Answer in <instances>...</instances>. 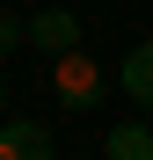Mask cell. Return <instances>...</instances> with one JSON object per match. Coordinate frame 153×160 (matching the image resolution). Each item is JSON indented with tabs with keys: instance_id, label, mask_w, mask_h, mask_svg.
<instances>
[{
	"instance_id": "6da1fadb",
	"label": "cell",
	"mask_w": 153,
	"mask_h": 160,
	"mask_svg": "<svg viewBox=\"0 0 153 160\" xmlns=\"http://www.w3.org/2000/svg\"><path fill=\"white\" fill-rule=\"evenodd\" d=\"M51 95H59L66 109H95V102H102V66L88 58L80 44H73V51H59V58H51Z\"/></svg>"
},
{
	"instance_id": "7a4b0ae2",
	"label": "cell",
	"mask_w": 153,
	"mask_h": 160,
	"mask_svg": "<svg viewBox=\"0 0 153 160\" xmlns=\"http://www.w3.org/2000/svg\"><path fill=\"white\" fill-rule=\"evenodd\" d=\"M29 44L44 51V58L73 51V44H80V15H73V8H44V15H29Z\"/></svg>"
},
{
	"instance_id": "3957f363",
	"label": "cell",
	"mask_w": 153,
	"mask_h": 160,
	"mask_svg": "<svg viewBox=\"0 0 153 160\" xmlns=\"http://www.w3.org/2000/svg\"><path fill=\"white\" fill-rule=\"evenodd\" d=\"M0 160H59V146H51L44 124L15 117V124H0Z\"/></svg>"
},
{
	"instance_id": "277c9868",
	"label": "cell",
	"mask_w": 153,
	"mask_h": 160,
	"mask_svg": "<svg viewBox=\"0 0 153 160\" xmlns=\"http://www.w3.org/2000/svg\"><path fill=\"white\" fill-rule=\"evenodd\" d=\"M117 80H124V95H131L139 109L153 117V37H146V44H131V51H124V66H117Z\"/></svg>"
},
{
	"instance_id": "5b68a950",
	"label": "cell",
	"mask_w": 153,
	"mask_h": 160,
	"mask_svg": "<svg viewBox=\"0 0 153 160\" xmlns=\"http://www.w3.org/2000/svg\"><path fill=\"white\" fill-rule=\"evenodd\" d=\"M102 153L110 160H153V124L139 117V124H117L110 138H102Z\"/></svg>"
},
{
	"instance_id": "8992f818",
	"label": "cell",
	"mask_w": 153,
	"mask_h": 160,
	"mask_svg": "<svg viewBox=\"0 0 153 160\" xmlns=\"http://www.w3.org/2000/svg\"><path fill=\"white\" fill-rule=\"evenodd\" d=\"M22 44H29V22H22V15H8V8H0V66H8L15 58V51Z\"/></svg>"
},
{
	"instance_id": "52a82bcc",
	"label": "cell",
	"mask_w": 153,
	"mask_h": 160,
	"mask_svg": "<svg viewBox=\"0 0 153 160\" xmlns=\"http://www.w3.org/2000/svg\"><path fill=\"white\" fill-rule=\"evenodd\" d=\"M0 95H8V80H0Z\"/></svg>"
}]
</instances>
